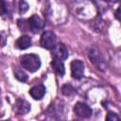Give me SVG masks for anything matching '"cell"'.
<instances>
[{
	"instance_id": "obj_19",
	"label": "cell",
	"mask_w": 121,
	"mask_h": 121,
	"mask_svg": "<svg viewBox=\"0 0 121 121\" xmlns=\"http://www.w3.org/2000/svg\"><path fill=\"white\" fill-rule=\"evenodd\" d=\"M105 1H108V2H112V3H116V2H118V1H120V0H105Z\"/></svg>"
},
{
	"instance_id": "obj_10",
	"label": "cell",
	"mask_w": 121,
	"mask_h": 121,
	"mask_svg": "<svg viewBox=\"0 0 121 121\" xmlns=\"http://www.w3.org/2000/svg\"><path fill=\"white\" fill-rule=\"evenodd\" d=\"M52 68L55 70V72L60 75V77H62L65 73V69H64V64L62 62V60L58 59V58H53V60L51 62Z\"/></svg>"
},
{
	"instance_id": "obj_14",
	"label": "cell",
	"mask_w": 121,
	"mask_h": 121,
	"mask_svg": "<svg viewBox=\"0 0 121 121\" xmlns=\"http://www.w3.org/2000/svg\"><path fill=\"white\" fill-rule=\"evenodd\" d=\"M28 4L25 0H20L19 1V12L20 14H24L28 10Z\"/></svg>"
},
{
	"instance_id": "obj_2",
	"label": "cell",
	"mask_w": 121,
	"mask_h": 121,
	"mask_svg": "<svg viewBox=\"0 0 121 121\" xmlns=\"http://www.w3.org/2000/svg\"><path fill=\"white\" fill-rule=\"evenodd\" d=\"M41 45L45 49H53L56 45V35L50 31H44L41 37Z\"/></svg>"
},
{
	"instance_id": "obj_6",
	"label": "cell",
	"mask_w": 121,
	"mask_h": 121,
	"mask_svg": "<svg viewBox=\"0 0 121 121\" xmlns=\"http://www.w3.org/2000/svg\"><path fill=\"white\" fill-rule=\"evenodd\" d=\"M52 56L53 58H58L62 60H66L68 58V50L63 43L56 44L52 49Z\"/></svg>"
},
{
	"instance_id": "obj_1",
	"label": "cell",
	"mask_w": 121,
	"mask_h": 121,
	"mask_svg": "<svg viewBox=\"0 0 121 121\" xmlns=\"http://www.w3.org/2000/svg\"><path fill=\"white\" fill-rule=\"evenodd\" d=\"M21 65L27 71L33 73L41 67L40 58L35 54H26L21 57Z\"/></svg>"
},
{
	"instance_id": "obj_18",
	"label": "cell",
	"mask_w": 121,
	"mask_h": 121,
	"mask_svg": "<svg viewBox=\"0 0 121 121\" xmlns=\"http://www.w3.org/2000/svg\"><path fill=\"white\" fill-rule=\"evenodd\" d=\"M1 3H2V9H1V11H2V14L4 15V14H5V11L7 10V8H6L7 6H6V3H5L4 0H2Z\"/></svg>"
},
{
	"instance_id": "obj_3",
	"label": "cell",
	"mask_w": 121,
	"mask_h": 121,
	"mask_svg": "<svg viewBox=\"0 0 121 121\" xmlns=\"http://www.w3.org/2000/svg\"><path fill=\"white\" fill-rule=\"evenodd\" d=\"M71 75L76 79H80L84 75V64L79 60H74L71 62Z\"/></svg>"
},
{
	"instance_id": "obj_15",
	"label": "cell",
	"mask_w": 121,
	"mask_h": 121,
	"mask_svg": "<svg viewBox=\"0 0 121 121\" xmlns=\"http://www.w3.org/2000/svg\"><path fill=\"white\" fill-rule=\"evenodd\" d=\"M18 26L19 27L24 30V31H26L29 29V25H28V20H25V19H19L18 20Z\"/></svg>"
},
{
	"instance_id": "obj_16",
	"label": "cell",
	"mask_w": 121,
	"mask_h": 121,
	"mask_svg": "<svg viewBox=\"0 0 121 121\" xmlns=\"http://www.w3.org/2000/svg\"><path fill=\"white\" fill-rule=\"evenodd\" d=\"M106 119H107V120H118V119H119V117H118V116H117L115 113L110 112V113L107 115Z\"/></svg>"
},
{
	"instance_id": "obj_11",
	"label": "cell",
	"mask_w": 121,
	"mask_h": 121,
	"mask_svg": "<svg viewBox=\"0 0 121 121\" xmlns=\"http://www.w3.org/2000/svg\"><path fill=\"white\" fill-rule=\"evenodd\" d=\"M31 43H32V42H31L30 37H28L26 35H24V36H21L16 41V47L19 48V49L25 50V49L28 48L31 45Z\"/></svg>"
},
{
	"instance_id": "obj_12",
	"label": "cell",
	"mask_w": 121,
	"mask_h": 121,
	"mask_svg": "<svg viewBox=\"0 0 121 121\" xmlns=\"http://www.w3.org/2000/svg\"><path fill=\"white\" fill-rule=\"evenodd\" d=\"M61 92H62V94L65 95H71L72 94L75 93V89L73 88L72 85H70V84H65V85L62 86Z\"/></svg>"
},
{
	"instance_id": "obj_9",
	"label": "cell",
	"mask_w": 121,
	"mask_h": 121,
	"mask_svg": "<svg viewBox=\"0 0 121 121\" xmlns=\"http://www.w3.org/2000/svg\"><path fill=\"white\" fill-rule=\"evenodd\" d=\"M15 111L18 114H26L30 111V104L24 99H18L15 105Z\"/></svg>"
},
{
	"instance_id": "obj_13",
	"label": "cell",
	"mask_w": 121,
	"mask_h": 121,
	"mask_svg": "<svg viewBox=\"0 0 121 121\" xmlns=\"http://www.w3.org/2000/svg\"><path fill=\"white\" fill-rule=\"evenodd\" d=\"M14 76L19 81H23L24 82V81L27 80V75L25 72H23L22 70H16V72L14 73Z\"/></svg>"
},
{
	"instance_id": "obj_17",
	"label": "cell",
	"mask_w": 121,
	"mask_h": 121,
	"mask_svg": "<svg viewBox=\"0 0 121 121\" xmlns=\"http://www.w3.org/2000/svg\"><path fill=\"white\" fill-rule=\"evenodd\" d=\"M115 17H116L117 20H119V21L121 22V4H120V6L117 8V9L115 10Z\"/></svg>"
},
{
	"instance_id": "obj_8",
	"label": "cell",
	"mask_w": 121,
	"mask_h": 121,
	"mask_svg": "<svg viewBox=\"0 0 121 121\" xmlns=\"http://www.w3.org/2000/svg\"><path fill=\"white\" fill-rule=\"evenodd\" d=\"M29 94L34 99L39 100L43 97L45 94V87L43 84H37L29 90Z\"/></svg>"
},
{
	"instance_id": "obj_7",
	"label": "cell",
	"mask_w": 121,
	"mask_h": 121,
	"mask_svg": "<svg viewBox=\"0 0 121 121\" xmlns=\"http://www.w3.org/2000/svg\"><path fill=\"white\" fill-rule=\"evenodd\" d=\"M88 54H89V58L92 60V62L101 69L102 64L104 63V61H103V58L100 55V53L95 48H91L89 50V53Z\"/></svg>"
},
{
	"instance_id": "obj_4",
	"label": "cell",
	"mask_w": 121,
	"mask_h": 121,
	"mask_svg": "<svg viewBox=\"0 0 121 121\" xmlns=\"http://www.w3.org/2000/svg\"><path fill=\"white\" fill-rule=\"evenodd\" d=\"M74 112L81 118H88L92 115V109L85 103L82 102H78L75 106H74Z\"/></svg>"
},
{
	"instance_id": "obj_5",
	"label": "cell",
	"mask_w": 121,
	"mask_h": 121,
	"mask_svg": "<svg viewBox=\"0 0 121 121\" xmlns=\"http://www.w3.org/2000/svg\"><path fill=\"white\" fill-rule=\"evenodd\" d=\"M28 25H29V30H31L35 34L40 32L43 28V26H44L43 20L37 14H33L28 19Z\"/></svg>"
}]
</instances>
